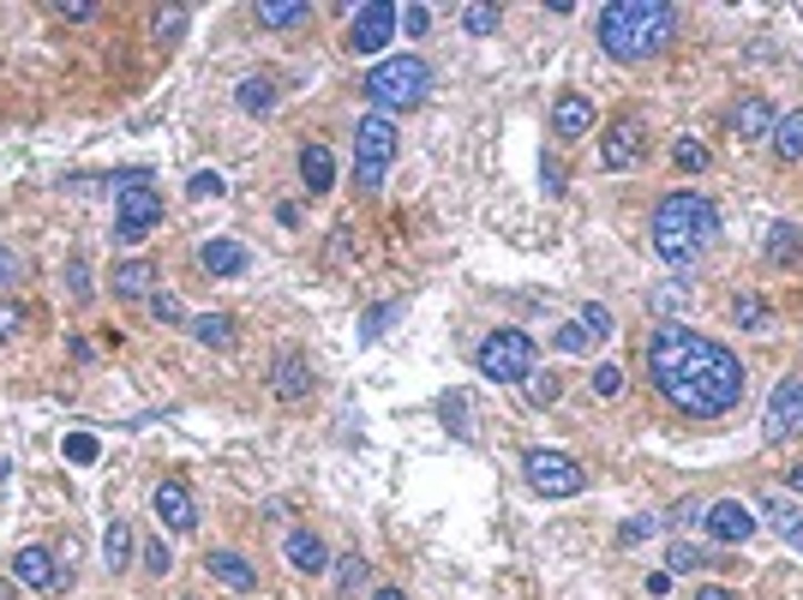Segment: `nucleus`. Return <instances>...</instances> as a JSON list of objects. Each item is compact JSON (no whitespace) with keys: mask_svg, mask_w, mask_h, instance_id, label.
<instances>
[{"mask_svg":"<svg viewBox=\"0 0 803 600\" xmlns=\"http://www.w3.org/2000/svg\"><path fill=\"white\" fill-rule=\"evenodd\" d=\"M785 480H792V487L803 492V462H792V468H785Z\"/></svg>","mask_w":803,"mask_h":600,"instance_id":"52","label":"nucleus"},{"mask_svg":"<svg viewBox=\"0 0 803 600\" xmlns=\"http://www.w3.org/2000/svg\"><path fill=\"white\" fill-rule=\"evenodd\" d=\"M558 390H563V385H558L552 373H528V403H533V408H552Z\"/></svg>","mask_w":803,"mask_h":600,"instance_id":"37","label":"nucleus"},{"mask_svg":"<svg viewBox=\"0 0 803 600\" xmlns=\"http://www.w3.org/2000/svg\"><path fill=\"white\" fill-rule=\"evenodd\" d=\"M0 600H12V589H7V582H0Z\"/></svg>","mask_w":803,"mask_h":600,"instance_id":"55","label":"nucleus"},{"mask_svg":"<svg viewBox=\"0 0 803 600\" xmlns=\"http://www.w3.org/2000/svg\"><path fill=\"white\" fill-rule=\"evenodd\" d=\"M522 475H528V487L540 492V499H576V492L588 487V475L576 468V457H563V450H528Z\"/></svg>","mask_w":803,"mask_h":600,"instance_id":"8","label":"nucleus"},{"mask_svg":"<svg viewBox=\"0 0 803 600\" xmlns=\"http://www.w3.org/2000/svg\"><path fill=\"white\" fill-rule=\"evenodd\" d=\"M151 313L162 318V325H186V306H181V301H174V295H169V288H156V295H151Z\"/></svg>","mask_w":803,"mask_h":600,"instance_id":"38","label":"nucleus"},{"mask_svg":"<svg viewBox=\"0 0 803 600\" xmlns=\"http://www.w3.org/2000/svg\"><path fill=\"white\" fill-rule=\"evenodd\" d=\"M396 37V7L390 0H366L348 12V54H384Z\"/></svg>","mask_w":803,"mask_h":600,"instance_id":"9","label":"nucleus"},{"mask_svg":"<svg viewBox=\"0 0 803 600\" xmlns=\"http://www.w3.org/2000/svg\"><path fill=\"white\" fill-rule=\"evenodd\" d=\"M713 241H720V211H713L702 193H665L653 204V253H660L683 283H690V271L713 253Z\"/></svg>","mask_w":803,"mask_h":600,"instance_id":"2","label":"nucleus"},{"mask_svg":"<svg viewBox=\"0 0 803 600\" xmlns=\"http://www.w3.org/2000/svg\"><path fill=\"white\" fill-rule=\"evenodd\" d=\"M306 19H312L306 0H264V7H258L264 31H294V24H306Z\"/></svg>","mask_w":803,"mask_h":600,"instance_id":"25","label":"nucleus"},{"mask_svg":"<svg viewBox=\"0 0 803 600\" xmlns=\"http://www.w3.org/2000/svg\"><path fill=\"white\" fill-rule=\"evenodd\" d=\"M762 253H768V265H803V234L792 223H773L768 241H762Z\"/></svg>","mask_w":803,"mask_h":600,"instance_id":"24","label":"nucleus"},{"mask_svg":"<svg viewBox=\"0 0 803 600\" xmlns=\"http://www.w3.org/2000/svg\"><path fill=\"white\" fill-rule=\"evenodd\" d=\"M91 12H96V7H84V0H67V7H61V19H72V24H84V19H91Z\"/></svg>","mask_w":803,"mask_h":600,"instance_id":"51","label":"nucleus"},{"mask_svg":"<svg viewBox=\"0 0 803 600\" xmlns=\"http://www.w3.org/2000/svg\"><path fill=\"white\" fill-rule=\"evenodd\" d=\"M19 276H24V258L12 253V246H0V288H12Z\"/></svg>","mask_w":803,"mask_h":600,"instance_id":"48","label":"nucleus"},{"mask_svg":"<svg viewBox=\"0 0 803 600\" xmlns=\"http://www.w3.org/2000/svg\"><path fill=\"white\" fill-rule=\"evenodd\" d=\"M593 390H600V397H618V390H623V367L600 360V367H593Z\"/></svg>","mask_w":803,"mask_h":600,"instance_id":"42","label":"nucleus"},{"mask_svg":"<svg viewBox=\"0 0 803 600\" xmlns=\"http://www.w3.org/2000/svg\"><path fill=\"white\" fill-rule=\"evenodd\" d=\"M19 325H24V313H19L12 301H0V348H7L12 336H19Z\"/></svg>","mask_w":803,"mask_h":600,"instance_id":"47","label":"nucleus"},{"mask_svg":"<svg viewBox=\"0 0 803 600\" xmlns=\"http://www.w3.org/2000/svg\"><path fill=\"white\" fill-rule=\"evenodd\" d=\"M648 378L690 420H720L743 403V360L725 343L690 325H672V318L648 336Z\"/></svg>","mask_w":803,"mask_h":600,"instance_id":"1","label":"nucleus"},{"mask_svg":"<svg viewBox=\"0 0 803 600\" xmlns=\"http://www.w3.org/2000/svg\"><path fill=\"white\" fill-rule=\"evenodd\" d=\"M114 295L121 301H151L156 295V265L151 258H126V265H114Z\"/></svg>","mask_w":803,"mask_h":600,"instance_id":"20","label":"nucleus"},{"mask_svg":"<svg viewBox=\"0 0 803 600\" xmlns=\"http://www.w3.org/2000/svg\"><path fill=\"white\" fill-rule=\"evenodd\" d=\"M12 582H24V589H61V565H54L49 547H19V559H12Z\"/></svg>","mask_w":803,"mask_h":600,"instance_id":"15","label":"nucleus"},{"mask_svg":"<svg viewBox=\"0 0 803 600\" xmlns=\"http://www.w3.org/2000/svg\"><path fill=\"white\" fill-rule=\"evenodd\" d=\"M593 133V102L588 96H576V91H563L552 102V139L558 144H576V139H588Z\"/></svg>","mask_w":803,"mask_h":600,"instance_id":"14","label":"nucleus"},{"mask_svg":"<svg viewBox=\"0 0 803 600\" xmlns=\"http://www.w3.org/2000/svg\"><path fill=\"white\" fill-rule=\"evenodd\" d=\"M653 529H660V517H636V522H623V529H618V540H623V547H636V540H648Z\"/></svg>","mask_w":803,"mask_h":600,"instance_id":"46","label":"nucleus"},{"mask_svg":"<svg viewBox=\"0 0 803 600\" xmlns=\"http://www.w3.org/2000/svg\"><path fill=\"white\" fill-rule=\"evenodd\" d=\"M695 600H732V594H725V589H702V594H695Z\"/></svg>","mask_w":803,"mask_h":600,"instance_id":"54","label":"nucleus"},{"mask_svg":"<svg viewBox=\"0 0 803 600\" xmlns=\"http://www.w3.org/2000/svg\"><path fill=\"white\" fill-rule=\"evenodd\" d=\"M390 318H396V306H372V313H366V325H360V343H378Z\"/></svg>","mask_w":803,"mask_h":600,"instance_id":"45","label":"nucleus"},{"mask_svg":"<svg viewBox=\"0 0 803 600\" xmlns=\"http://www.w3.org/2000/svg\"><path fill=\"white\" fill-rule=\"evenodd\" d=\"M366 559H360V552H342V559H336V594H354V589H360V582H366Z\"/></svg>","mask_w":803,"mask_h":600,"instance_id":"32","label":"nucleus"},{"mask_svg":"<svg viewBox=\"0 0 803 600\" xmlns=\"http://www.w3.org/2000/svg\"><path fill=\"white\" fill-rule=\"evenodd\" d=\"M132 547H139V540H132V522L114 517L109 529H102V559H109V570H126V565H132Z\"/></svg>","mask_w":803,"mask_h":600,"instance_id":"26","label":"nucleus"},{"mask_svg":"<svg viewBox=\"0 0 803 600\" xmlns=\"http://www.w3.org/2000/svg\"><path fill=\"white\" fill-rule=\"evenodd\" d=\"M463 31L468 37H492L498 31V7H463Z\"/></svg>","mask_w":803,"mask_h":600,"instance_id":"36","label":"nucleus"},{"mask_svg":"<svg viewBox=\"0 0 803 600\" xmlns=\"http://www.w3.org/2000/svg\"><path fill=\"white\" fill-rule=\"evenodd\" d=\"M234 102H241L246 114H271V109H276V84L264 79V72H252V79L234 84Z\"/></svg>","mask_w":803,"mask_h":600,"instance_id":"28","label":"nucleus"},{"mask_svg":"<svg viewBox=\"0 0 803 600\" xmlns=\"http://www.w3.org/2000/svg\"><path fill=\"white\" fill-rule=\"evenodd\" d=\"M271 390H276V403H301L306 390H312V360L301 355V348H282V355H276Z\"/></svg>","mask_w":803,"mask_h":600,"instance_id":"16","label":"nucleus"},{"mask_svg":"<svg viewBox=\"0 0 803 600\" xmlns=\"http://www.w3.org/2000/svg\"><path fill=\"white\" fill-rule=\"evenodd\" d=\"M186 330L199 336L204 348H234V318L228 313H199V318H186Z\"/></svg>","mask_w":803,"mask_h":600,"instance_id":"27","label":"nucleus"},{"mask_svg":"<svg viewBox=\"0 0 803 600\" xmlns=\"http://www.w3.org/2000/svg\"><path fill=\"white\" fill-rule=\"evenodd\" d=\"M582 325H588V336H593V343H606V336H612L618 325H612V313H606V306H582Z\"/></svg>","mask_w":803,"mask_h":600,"instance_id":"41","label":"nucleus"},{"mask_svg":"<svg viewBox=\"0 0 803 600\" xmlns=\"http://www.w3.org/2000/svg\"><path fill=\"white\" fill-rule=\"evenodd\" d=\"M773 126H780V114H773V102L762 96H743L738 102V114H732V133L743 144H755V139H773Z\"/></svg>","mask_w":803,"mask_h":600,"instance_id":"17","label":"nucleus"},{"mask_svg":"<svg viewBox=\"0 0 803 600\" xmlns=\"http://www.w3.org/2000/svg\"><path fill=\"white\" fill-rule=\"evenodd\" d=\"M396 24H402L408 37H420L426 24H433V7H420V0H414V7H402V12H396Z\"/></svg>","mask_w":803,"mask_h":600,"instance_id":"43","label":"nucleus"},{"mask_svg":"<svg viewBox=\"0 0 803 600\" xmlns=\"http://www.w3.org/2000/svg\"><path fill=\"white\" fill-rule=\"evenodd\" d=\"M642 151H648V133L630 121V114L600 133V169H636V163H642Z\"/></svg>","mask_w":803,"mask_h":600,"instance_id":"13","label":"nucleus"},{"mask_svg":"<svg viewBox=\"0 0 803 600\" xmlns=\"http://www.w3.org/2000/svg\"><path fill=\"white\" fill-rule=\"evenodd\" d=\"M533 355H540V348H533L528 330H492L480 348H474V373L492 378V385H528Z\"/></svg>","mask_w":803,"mask_h":600,"instance_id":"6","label":"nucleus"},{"mask_svg":"<svg viewBox=\"0 0 803 600\" xmlns=\"http://www.w3.org/2000/svg\"><path fill=\"white\" fill-rule=\"evenodd\" d=\"M773 151H780V163H797L803 156V109H792L780 126H773Z\"/></svg>","mask_w":803,"mask_h":600,"instance_id":"29","label":"nucleus"},{"mask_svg":"<svg viewBox=\"0 0 803 600\" xmlns=\"http://www.w3.org/2000/svg\"><path fill=\"white\" fill-rule=\"evenodd\" d=\"M372 600H408L402 589H372Z\"/></svg>","mask_w":803,"mask_h":600,"instance_id":"53","label":"nucleus"},{"mask_svg":"<svg viewBox=\"0 0 803 600\" xmlns=\"http://www.w3.org/2000/svg\"><path fill=\"white\" fill-rule=\"evenodd\" d=\"M282 552H288V565L301 570V577H324V570H331V552H324V540L312 529H294L282 540Z\"/></svg>","mask_w":803,"mask_h":600,"instance_id":"18","label":"nucleus"},{"mask_svg":"<svg viewBox=\"0 0 803 600\" xmlns=\"http://www.w3.org/2000/svg\"><path fill=\"white\" fill-rule=\"evenodd\" d=\"M181 24H186V7H162L156 19H151V31H156V37H162V31L174 37V31H181Z\"/></svg>","mask_w":803,"mask_h":600,"instance_id":"49","label":"nucleus"},{"mask_svg":"<svg viewBox=\"0 0 803 600\" xmlns=\"http://www.w3.org/2000/svg\"><path fill=\"white\" fill-rule=\"evenodd\" d=\"M144 570H156V577H169V570H174V552H169V540H144Z\"/></svg>","mask_w":803,"mask_h":600,"instance_id":"40","label":"nucleus"},{"mask_svg":"<svg viewBox=\"0 0 803 600\" xmlns=\"http://www.w3.org/2000/svg\"><path fill=\"white\" fill-rule=\"evenodd\" d=\"M151 510H156V522L169 535H192V529H199V499H192L186 480H162V487L151 492Z\"/></svg>","mask_w":803,"mask_h":600,"instance_id":"11","label":"nucleus"},{"mask_svg":"<svg viewBox=\"0 0 803 600\" xmlns=\"http://www.w3.org/2000/svg\"><path fill=\"white\" fill-rule=\"evenodd\" d=\"M732 318H738L743 330H773V306H768L762 295H750V288L732 301Z\"/></svg>","mask_w":803,"mask_h":600,"instance_id":"30","label":"nucleus"},{"mask_svg":"<svg viewBox=\"0 0 803 600\" xmlns=\"http://www.w3.org/2000/svg\"><path fill=\"white\" fill-rule=\"evenodd\" d=\"M222 193H228V181H222L216 169H199V174L186 181V199H222Z\"/></svg>","mask_w":803,"mask_h":600,"instance_id":"35","label":"nucleus"},{"mask_svg":"<svg viewBox=\"0 0 803 600\" xmlns=\"http://www.w3.org/2000/svg\"><path fill=\"white\" fill-rule=\"evenodd\" d=\"M803 433V378H780L768 397V415H762V438L768 445H785V438Z\"/></svg>","mask_w":803,"mask_h":600,"instance_id":"10","label":"nucleus"},{"mask_svg":"<svg viewBox=\"0 0 803 600\" xmlns=\"http://www.w3.org/2000/svg\"><path fill=\"white\" fill-rule=\"evenodd\" d=\"M708 565H713V552L690 547V540H672V547H665V570H672V577H690V570H708Z\"/></svg>","mask_w":803,"mask_h":600,"instance_id":"31","label":"nucleus"},{"mask_svg":"<svg viewBox=\"0 0 803 600\" xmlns=\"http://www.w3.org/2000/svg\"><path fill=\"white\" fill-rule=\"evenodd\" d=\"M360 91L372 96V114H402V109H420L426 91H433V67L420 54H390L366 72Z\"/></svg>","mask_w":803,"mask_h":600,"instance_id":"4","label":"nucleus"},{"mask_svg":"<svg viewBox=\"0 0 803 600\" xmlns=\"http://www.w3.org/2000/svg\"><path fill=\"white\" fill-rule=\"evenodd\" d=\"M162 228V193L151 186V174L132 169L121 174V193H114V241L121 246H139L144 234Z\"/></svg>","mask_w":803,"mask_h":600,"instance_id":"5","label":"nucleus"},{"mask_svg":"<svg viewBox=\"0 0 803 600\" xmlns=\"http://www.w3.org/2000/svg\"><path fill=\"white\" fill-rule=\"evenodd\" d=\"M593 37H600V49L623 67L653 61V54L678 37V7H665V0H612V7H600V19H593Z\"/></svg>","mask_w":803,"mask_h":600,"instance_id":"3","label":"nucleus"},{"mask_svg":"<svg viewBox=\"0 0 803 600\" xmlns=\"http://www.w3.org/2000/svg\"><path fill=\"white\" fill-rule=\"evenodd\" d=\"M301 181H306V193H331V186H336L331 144H301Z\"/></svg>","mask_w":803,"mask_h":600,"instance_id":"22","label":"nucleus"},{"mask_svg":"<svg viewBox=\"0 0 803 600\" xmlns=\"http://www.w3.org/2000/svg\"><path fill=\"white\" fill-rule=\"evenodd\" d=\"M672 156H678V169H683V174H702V169L713 163L702 139H678V151H672Z\"/></svg>","mask_w":803,"mask_h":600,"instance_id":"34","label":"nucleus"},{"mask_svg":"<svg viewBox=\"0 0 803 600\" xmlns=\"http://www.w3.org/2000/svg\"><path fill=\"white\" fill-rule=\"evenodd\" d=\"M61 457H67V462H79V468H84V462H96V457H102L96 433H67V438H61Z\"/></svg>","mask_w":803,"mask_h":600,"instance_id":"33","label":"nucleus"},{"mask_svg":"<svg viewBox=\"0 0 803 600\" xmlns=\"http://www.w3.org/2000/svg\"><path fill=\"white\" fill-rule=\"evenodd\" d=\"M683 301H690V295H683V288H660V295H653V306H660V313H678Z\"/></svg>","mask_w":803,"mask_h":600,"instance_id":"50","label":"nucleus"},{"mask_svg":"<svg viewBox=\"0 0 803 600\" xmlns=\"http://www.w3.org/2000/svg\"><path fill=\"white\" fill-rule=\"evenodd\" d=\"M246 265L252 258H246L241 241H204L199 246V271L204 276H246Z\"/></svg>","mask_w":803,"mask_h":600,"instance_id":"19","label":"nucleus"},{"mask_svg":"<svg viewBox=\"0 0 803 600\" xmlns=\"http://www.w3.org/2000/svg\"><path fill=\"white\" fill-rule=\"evenodd\" d=\"M204 570H211L222 589H234V594H252V589H258V570H252L241 552H211V559H204Z\"/></svg>","mask_w":803,"mask_h":600,"instance_id":"21","label":"nucleus"},{"mask_svg":"<svg viewBox=\"0 0 803 600\" xmlns=\"http://www.w3.org/2000/svg\"><path fill=\"white\" fill-rule=\"evenodd\" d=\"M762 510H768L773 535H780L785 547H797V552H803V505H785L780 492H768V499H762Z\"/></svg>","mask_w":803,"mask_h":600,"instance_id":"23","label":"nucleus"},{"mask_svg":"<svg viewBox=\"0 0 803 600\" xmlns=\"http://www.w3.org/2000/svg\"><path fill=\"white\" fill-rule=\"evenodd\" d=\"M67 295H72V301H79V306H84V301H91V271H84V265H79V258H72V265H67Z\"/></svg>","mask_w":803,"mask_h":600,"instance_id":"44","label":"nucleus"},{"mask_svg":"<svg viewBox=\"0 0 803 600\" xmlns=\"http://www.w3.org/2000/svg\"><path fill=\"white\" fill-rule=\"evenodd\" d=\"M396 144H402V133H396L390 114H366V121L354 126V181H360L366 193L384 186V174L396 163Z\"/></svg>","mask_w":803,"mask_h":600,"instance_id":"7","label":"nucleus"},{"mask_svg":"<svg viewBox=\"0 0 803 600\" xmlns=\"http://www.w3.org/2000/svg\"><path fill=\"white\" fill-rule=\"evenodd\" d=\"M558 348H563V355H588V348H593V336H588V325H582V318L558 330Z\"/></svg>","mask_w":803,"mask_h":600,"instance_id":"39","label":"nucleus"},{"mask_svg":"<svg viewBox=\"0 0 803 600\" xmlns=\"http://www.w3.org/2000/svg\"><path fill=\"white\" fill-rule=\"evenodd\" d=\"M702 529L720 540V547H743V540L755 535V510L743 505V499H713L702 510Z\"/></svg>","mask_w":803,"mask_h":600,"instance_id":"12","label":"nucleus"}]
</instances>
